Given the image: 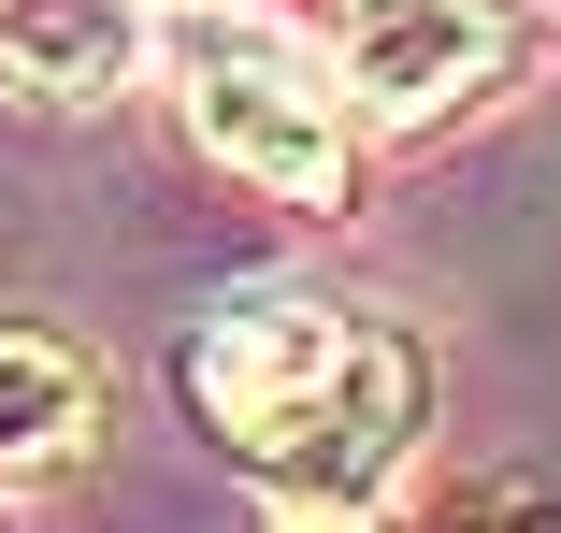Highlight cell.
<instances>
[{
    "label": "cell",
    "instance_id": "obj_1",
    "mask_svg": "<svg viewBox=\"0 0 561 533\" xmlns=\"http://www.w3.org/2000/svg\"><path fill=\"white\" fill-rule=\"evenodd\" d=\"M187 418L245 476H274L288 504H375L432 418V361L389 303L260 274L187 332Z\"/></svg>",
    "mask_w": 561,
    "mask_h": 533
},
{
    "label": "cell",
    "instance_id": "obj_2",
    "mask_svg": "<svg viewBox=\"0 0 561 533\" xmlns=\"http://www.w3.org/2000/svg\"><path fill=\"white\" fill-rule=\"evenodd\" d=\"M159 72H173V116L216 173H245L260 202H302V217H331V202L360 188V116L346 87L317 72V44H288L274 15H245V0H187V15L159 30Z\"/></svg>",
    "mask_w": 561,
    "mask_h": 533
},
{
    "label": "cell",
    "instance_id": "obj_3",
    "mask_svg": "<svg viewBox=\"0 0 561 533\" xmlns=\"http://www.w3.org/2000/svg\"><path fill=\"white\" fill-rule=\"evenodd\" d=\"M518 58V0H346V116L375 131H432V116H476Z\"/></svg>",
    "mask_w": 561,
    "mask_h": 533
},
{
    "label": "cell",
    "instance_id": "obj_6",
    "mask_svg": "<svg viewBox=\"0 0 561 533\" xmlns=\"http://www.w3.org/2000/svg\"><path fill=\"white\" fill-rule=\"evenodd\" d=\"M274 533H375L360 504H274Z\"/></svg>",
    "mask_w": 561,
    "mask_h": 533
},
{
    "label": "cell",
    "instance_id": "obj_4",
    "mask_svg": "<svg viewBox=\"0 0 561 533\" xmlns=\"http://www.w3.org/2000/svg\"><path fill=\"white\" fill-rule=\"evenodd\" d=\"M101 447V361L44 317H0V476H58Z\"/></svg>",
    "mask_w": 561,
    "mask_h": 533
},
{
    "label": "cell",
    "instance_id": "obj_5",
    "mask_svg": "<svg viewBox=\"0 0 561 533\" xmlns=\"http://www.w3.org/2000/svg\"><path fill=\"white\" fill-rule=\"evenodd\" d=\"M145 58V0H0V72L30 101H116Z\"/></svg>",
    "mask_w": 561,
    "mask_h": 533
}]
</instances>
